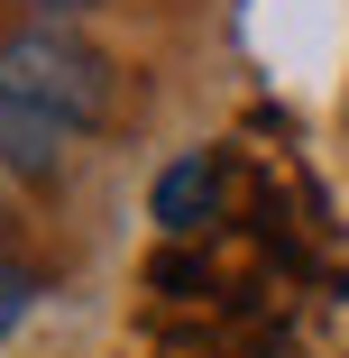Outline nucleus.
I'll list each match as a JSON object with an SVG mask.
<instances>
[{
    "label": "nucleus",
    "mask_w": 349,
    "mask_h": 358,
    "mask_svg": "<svg viewBox=\"0 0 349 358\" xmlns=\"http://www.w3.org/2000/svg\"><path fill=\"white\" fill-rule=\"evenodd\" d=\"M0 110L55 129L64 148H74V138L111 129V110H120V64H111L83 28L28 19V28L0 37Z\"/></svg>",
    "instance_id": "obj_1"
},
{
    "label": "nucleus",
    "mask_w": 349,
    "mask_h": 358,
    "mask_svg": "<svg viewBox=\"0 0 349 358\" xmlns=\"http://www.w3.org/2000/svg\"><path fill=\"white\" fill-rule=\"evenodd\" d=\"M221 211V157H175L166 175H157V221L184 239V230H202Z\"/></svg>",
    "instance_id": "obj_2"
},
{
    "label": "nucleus",
    "mask_w": 349,
    "mask_h": 358,
    "mask_svg": "<svg viewBox=\"0 0 349 358\" xmlns=\"http://www.w3.org/2000/svg\"><path fill=\"white\" fill-rule=\"evenodd\" d=\"M28 303H37V275H28V266H0V331H19Z\"/></svg>",
    "instance_id": "obj_3"
},
{
    "label": "nucleus",
    "mask_w": 349,
    "mask_h": 358,
    "mask_svg": "<svg viewBox=\"0 0 349 358\" xmlns=\"http://www.w3.org/2000/svg\"><path fill=\"white\" fill-rule=\"evenodd\" d=\"M55 10H92V0H55Z\"/></svg>",
    "instance_id": "obj_4"
}]
</instances>
